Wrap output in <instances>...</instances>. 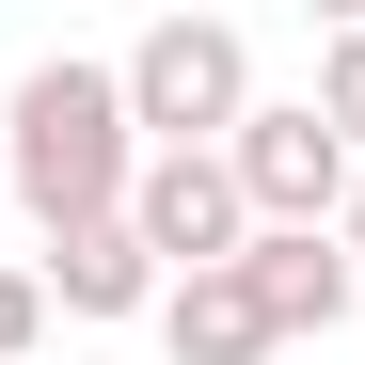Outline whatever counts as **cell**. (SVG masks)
<instances>
[{
    "mask_svg": "<svg viewBox=\"0 0 365 365\" xmlns=\"http://www.w3.org/2000/svg\"><path fill=\"white\" fill-rule=\"evenodd\" d=\"M318 128H334V143L365 159V16H349V32L318 48Z\"/></svg>",
    "mask_w": 365,
    "mask_h": 365,
    "instance_id": "8",
    "label": "cell"
},
{
    "mask_svg": "<svg viewBox=\"0 0 365 365\" xmlns=\"http://www.w3.org/2000/svg\"><path fill=\"white\" fill-rule=\"evenodd\" d=\"M238 286H255L270 349H286V334H334L349 302H365V270L334 255V238H238Z\"/></svg>",
    "mask_w": 365,
    "mask_h": 365,
    "instance_id": "5",
    "label": "cell"
},
{
    "mask_svg": "<svg viewBox=\"0 0 365 365\" xmlns=\"http://www.w3.org/2000/svg\"><path fill=\"white\" fill-rule=\"evenodd\" d=\"M0 175H16V207L48 238H80V222H128V175H143V128H128V80L111 64H32L16 111H0Z\"/></svg>",
    "mask_w": 365,
    "mask_h": 365,
    "instance_id": "1",
    "label": "cell"
},
{
    "mask_svg": "<svg viewBox=\"0 0 365 365\" xmlns=\"http://www.w3.org/2000/svg\"><path fill=\"white\" fill-rule=\"evenodd\" d=\"M222 175H238V207H255V238H334V207H349L365 159L318 128V96H255L238 143H222Z\"/></svg>",
    "mask_w": 365,
    "mask_h": 365,
    "instance_id": "3",
    "label": "cell"
},
{
    "mask_svg": "<svg viewBox=\"0 0 365 365\" xmlns=\"http://www.w3.org/2000/svg\"><path fill=\"white\" fill-rule=\"evenodd\" d=\"M128 238L159 255V286H191V270H238L255 207H238L222 159H143V175H128Z\"/></svg>",
    "mask_w": 365,
    "mask_h": 365,
    "instance_id": "4",
    "label": "cell"
},
{
    "mask_svg": "<svg viewBox=\"0 0 365 365\" xmlns=\"http://www.w3.org/2000/svg\"><path fill=\"white\" fill-rule=\"evenodd\" d=\"M334 255H349V270H365V175H349V207H334Z\"/></svg>",
    "mask_w": 365,
    "mask_h": 365,
    "instance_id": "10",
    "label": "cell"
},
{
    "mask_svg": "<svg viewBox=\"0 0 365 365\" xmlns=\"http://www.w3.org/2000/svg\"><path fill=\"white\" fill-rule=\"evenodd\" d=\"M64 318H159V255L128 222H80V238H48V270H32Z\"/></svg>",
    "mask_w": 365,
    "mask_h": 365,
    "instance_id": "6",
    "label": "cell"
},
{
    "mask_svg": "<svg viewBox=\"0 0 365 365\" xmlns=\"http://www.w3.org/2000/svg\"><path fill=\"white\" fill-rule=\"evenodd\" d=\"M32 334H48V286H32V270H0V365H16Z\"/></svg>",
    "mask_w": 365,
    "mask_h": 365,
    "instance_id": "9",
    "label": "cell"
},
{
    "mask_svg": "<svg viewBox=\"0 0 365 365\" xmlns=\"http://www.w3.org/2000/svg\"><path fill=\"white\" fill-rule=\"evenodd\" d=\"M111 80H128L143 159H222V143H238V111H255V48H238V16H159Z\"/></svg>",
    "mask_w": 365,
    "mask_h": 365,
    "instance_id": "2",
    "label": "cell"
},
{
    "mask_svg": "<svg viewBox=\"0 0 365 365\" xmlns=\"http://www.w3.org/2000/svg\"><path fill=\"white\" fill-rule=\"evenodd\" d=\"M159 349L175 365H270V318L238 270H191V286H159Z\"/></svg>",
    "mask_w": 365,
    "mask_h": 365,
    "instance_id": "7",
    "label": "cell"
}]
</instances>
